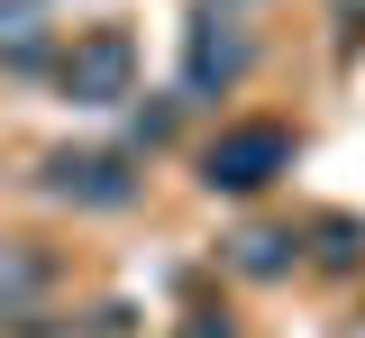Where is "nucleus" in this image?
Returning a JSON list of instances; mask_svg holds the SVG:
<instances>
[{
    "label": "nucleus",
    "instance_id": "nucleus-1",
    "mask_svg": "<svg viewBox=\"0 0 365 338\" xmlns=\"http://www.w3.org/2000/svg\"><path fill=\"white\" fill-rule=\"evenodd\" d=\"M55 83L73 110H128L137 101V37L119 19H101V28H73V46L55 55Z\"/></svg>",
    "mask_w": 365,
    "mask_h": 338
},
{
    "label": "nucleus",
    "instance_id": "nucleus-2",
    "mask_svg": "<svg viewBox=\"0 0 365 338\" xmlns=\"http://www.w3.org/2000/svg\"><path fill=\"white\" fill-rule=\"evenodd\" d=\"M37 193L64 210H128L146 174H137V146H55L37 165Z\"/></svg>",
    "mask_w": 365,
    "mask_h": 338
},
{
    "label": "nucleus",
    "instance_id": "nucleus-3",
    "mask_svg": "<svg viewBox=\"0 0 365 338\" xmlns=\"http://www.w3.org/2000/svg\"><path fill=\"white\" fill-rule=\"evenodd\" d=\"M292 128H274V119H228L220 138L201 146V193H228V201H247V193H265L274 174H292Z\"/></svg>",
    "mask_w": 365,
    "mask_h": 338
},
{
    "label": "nucleus",
    "instance_id": "nucleus-4",
    "mask_svg": "<svg viewBox=\"0 0 365 338\" xmlns=\"http://www.w3.org/2000/svg\"><path fill=\"white\" fill-rule=\"evenodd\" d=\"M247 73H256L247 19L220 9V0H201V19H192V37H182V101H228Z\"/></svg>",
    "mask_w": 365,
    "mask_h": 338
},
{
    "label": "nucleus",
    "instance_id": "nucleus-5",
    "mask_svg": "<svg viewBox=\"0 0 365 338\" xmlns=\"http://www.w3.org/2000/svg\"><path fill=\"white\" fill-rule=\"evenodd\" d=\"M55 55H64V37H55L46 0H0V73H46Z\"/></svg>",
    "mask_w": 365,
    "mask_h": 338
},
{
    "label": "nucleus",
    "instance_id": "nucleus-6",
    "mask_svg": "<svg viewBox=\"0 0 365 338\" xmlns=\"http://www.w3.org/2000/svg\"><path fill=\"white\" fill-rule=\"evenodd\" d=\"M220 256H228V275H247V284H283V275L302 265V238H292V229H265V220H247L237 238H220Z\"/></svg>",
    "mask_w": 365,
    "mask_h": 338
},
{
    "label": "nucleus",
    "instance_id": "nucleus-7",
    "mask_svg": "<svg viewBox=\"0 0 365 338\" xmlns=\"http://www.w3.org/2000/svg\"><path fill=\"white\" fill-rule=\"evenodd\" d=\"M55 284V265H46L37 238H0V320H28Z\"/></svg>",
    "mask_w": 365,
    "mask_h": 338
},
{
    "label": "nucleus",
    "instance_id": "nucleus-8",
    "mask_svg": "<svg viewBox=\"0 0 365 338\" xmlns=\"http://www.w3.org/2000/svg\"><path fill=\"white\" fill-rule=\"evenodd\" d=\"M311 256L329 265V275H347V265H365V229L347 220V210H319L311 220Z\"/></svg>",
    "mask_w": 365,
    "mask_h": 338
},
{
    "label": "nucleus",
    "instance_id": "nucleus-9",
    "mask_svg": "<svg viewBox=\"0 0 365 338\" xmlns=\"http://www.w3.org/2000/svg\"><path fill=\"white\" fill-rule=\"evenodd\" d=\"M128 138H137V146H165V138H174V101H137Z\"/></svg>",
    "mask_w": 365,
    "mask_h": 338
},
{
    "label": "nucleus",
    "instance_id": "nucleus-10",
    "mask_svg": "<svg viewBox=\"0 0 365 338\" xmlns=\"http://www.w3.org/2000/svg\"><path fill=\"white\" fill-rule=\"evenodd\" d=\"M174 338H247L228 311H192V320H174Z\"/></svg>",
    "mask_w": 365,
    "mask_h": 338
},
{
    "label": "nucleus",
    "instance_id": "nucleus-11",
    "mask_svg": "<svg viewBox=\"0 0 365 338\" xmlns=\"http://www.w3.org/2000/svg\"><path fill=\"white\" fill-rule=\"evenodd\" d=\"M220 9H247V0H220Z\"/></svg>",
    "mask_w": 365,
    "mask_h": 338
}]
</instances>
